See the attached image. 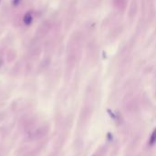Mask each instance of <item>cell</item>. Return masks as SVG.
I'll use <instances>...</instances> for the list:
<instances>
[{"instance_id": "3957f363", "label": "cell", "mask_w": 156, "mask_h": 156, "mask_svg": "<svg viewBox=\"0 0 156 156\" xmlns=\"http://www.w3.org/2000/svg\"><path fill=\"white\" fill-rule=\"evenodd\" d=\"M21 1H22V0H12V6L17 7L21 3Z\"/></svg>"}, {"instance_id": "5b68a950", "label": "cell", "mask_w": 156, "mask_h": 156, "mask_svg": "<svg viewBox=\"0 0 156 156\" xmlns=\"http://www.w3.org/2000/svg\"><path fill=\"white\" fill-rule=\"evenodd\" d=\"M0 3H1V0H0Z\"/></svg>"}, {"instance_id": "7a4b0ae2", "label": "cell", "mask_w": 156, "mask_h": 156, "mask_svg": "<svg viewBox=\"0 0 156 156\" xmlns=\"http://www.w3.org/2000/svg\"><path fill=\"white\" fill-rule=\"evenodd\" d=\"M156 143V128L152 131L150 139H149V145L150 146H153Z\"/></svg>"}, {"instance_id": "277c9868", "label": "cell", "mask_w": 156, "mask_h": 156, "mask_svg": "<svg viewBox=\"0 0 156 156\" xmlns=\"http://www.w3.org/2000/svg\"><path fill=\"white\" fill-rule=\"evenodd\" d=\"M108 112H110V115L111 116V118H112L113 120H116V119H117V117L115 116V114H114L113 112H111V111L110 110H108Z\"/></svg>"}, {"instance_id": "6da1fadb", "label": "cell", "mask_w": 156, "mask_h": 156, "mask_svg": "<svg viewBox=\"0 0 156 156\" xmlns=\"http://www.w3.org/2000/svg\"><path fill=\"white\" fill-rule=\"evenodd\" d=\"M33 20H34V17H33V15H32V13H31V12L26 13L24 17H23V22H24V24L26 26L31 25V24H32V22H33Z\"/></svg>"}]
</instances>
